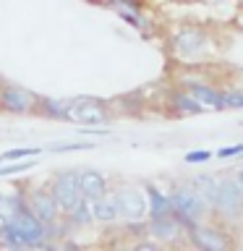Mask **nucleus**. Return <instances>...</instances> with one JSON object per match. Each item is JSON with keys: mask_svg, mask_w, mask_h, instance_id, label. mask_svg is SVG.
I'll return each instance as SVG.
<instances>
[{"mask_svg": "<svg viewBox=\"0 0 243 251\" xmlns=\"http://www.w3.org/2000/svg\"><path fill=\"white\" fill-rule=\"evenodd\" d=\"M63 121L71 123H107L110 110L99 100H66L63 105Z\"/></svg>", "mask_w": 243, "mask_h": 251, "instance_id": "3", "label": "nucleus"}, {"mask_svg": "<svg viewBox=\"0 0 243 251\" xmlns=\"http://www.w3.org/2000/svg\"><path fill=\"white\" fill-rule=\"evenodd\" d=\"M149 233H152V238H157L160 243H172V241H178V235H180V233H183V223H180L175 215L152 217Z\"/></svg>", "mask_w": 243, "mask_h": 251, "instance_id": "11", "label": "nucleus"}, {"mask_svg": "<svg viewBox=\"0 0 243 251\" xmlns=\"http://www.w3.org/2000/svg\"><path fill=\"white\" fill-rule=\"evenodd\" d=\"M172 107H175L180 115H199V113H204V110H207L199 100L191 97V92H188V89L172 94Z\"/></svg>", "mask_w": 243, "mask_h": 251, "instance_id": "18", "label": "nucleus"}, {"mask_svg": "<svg viewBox=\"0 0 243 251\" xmlns=\"http://www.w3.org/2000/svg\"><path fill=\"white\" fill-rule=\"evenodd\" d=\"M170 201H172V215L183 223L186 230H191L194 225H199L201 217L209 212V204L201 199V194L196 191L194 186H178L175 191L170 194Z\"/></svg>", "mask_w": 243, "mask_h": 251, "instance_id": "1", "label": "nucleus"}, {"mask_svg": "<svg viewBox=\"0 0 243 251\" xmlns=\"http://www.w3.org/2000/svg\"><path fill=\"white\" fill-rule=\"evenodd\" d=\"M235 154H243V144L225 147V149H219V152H217V157H235Z\"/></svg>", "mask_w": 243, "mask_h": 251, "instance_id": "23", "label": "nucleus"}, {"mask_svg": "<svg viewBox=\"0 0 243 251\" xmlns=\"http://www.w3.org/2000/svg\"><path fill=\"white\" fill-rule=\"evenodd\" d=\"M209 157H212V152H204V149H201V152H188L186 162H207Z\"/></svg>", "mask_w": 243, "mask_h": 251, "instance_id": "22", "label": "nucleus"}, {"mask_svg": "<svg viewBox=\"0 0 243 251\" xmlns=\"http://www.w3.org/2000/svg\"><path fill=\"white\" fill-rule=\"evenodd\" d=\"M241 26H243V13H241Z\"/></svg>", "mask_w": 243, "mask_h": 251, "instance_id": "26", "label": "nucleus"}, {"mask_svg": "<svg viewBox=\"0 0 243 251\" xmlns=\"http://www.w3.org/2000/svg\"><path fill=\"white\" fill-rule=\"evenodd\" d=\"M92 144H63V147H52V152H73V149H89Z\"/></svg>", "mask_w": 243, "mask_h": 251, "instance_id": "24", "label": "nucleus"}, {"mask_svg": "<svg viewBox=\"0 0 243 251\" xmlns=\"http://www.w3.org/2000/svg\"><path fill=\"white\" fill-rule=\"evenodd\" d=\"M42 149L39 147H24V149H8L0 154V162H13V160H26V157H37Z\"/></svg>", "mask_w": 243, "mask_h": 251, "instance_id": "19", "label": "nucleus"}, {"mask_svg": "<svg viewBox=\"0 0 243 251\" xmlns=\"http://www.w3.org/2000/svg\"><path fill=\"white\" fill-rule=\"evenodd\" d=\"M26 207V199L21 194L16 196H8V194H0V225L3 223H13V217Z\"/></svg>", "mask_w": 243, "mask_h": 251, "instance_id": "16", "label": "nucleus"}, {"mask_svg": "<svg viewBox=\"0 0 243 251\" xmlns=\"http://www.w3.org/2000/svg\"><path fill=\"white\" fill-rule=\"evenodd\" d=\"M115 196H118V207H121L123 217L141 220L149 212L146 191H141V188H121V191H115Z\"/></svg>", "mask_w": 243, "mask_h": 251, "instance_id": "9", "label": "nucleus"}, {"mask_svg": "<svg viewBox=\"0 0 243 251\" xmlns=\"http://www.w3.org/2000/svg\"><path fill=\"white\" fill-rule=\"evenodd\" d=\"M235 178H238V183H241V188H243V168L238 170V176H235Z\"/></svg>", "mask_w": 243, "mask_h": 251, "instance_id": "25", "label": "nucleus"}, {"mask_svg": "<svg viewBox=\"0 0 243 251\" xmlns=\"http://www.w3.org/2000/svg\"><path fill=\"white\" fill-rule=\"evenodd\" d=\"M3 225H11L13 230L21 235L24 246H37V243H42L45 235H47V225L29 207H24L19 215L13 217V223H3Z\"/></svg>", "mask_w": 243, "mask_h": 251, "instance_id": "4", "label": "nucleus"}, {"mask_svg": "<svg viewBox=\"0 0 243 251\" xmlns=\"http://www.w3.org/2000/svg\"><path fill=\"white\" fill-rule=\"evenodd\" d=\"M186 89L191 92L194 100H199L204 107H212V110H222V94L217 89H212L207 84H199V81H186Z\"/></svg>", "mask_w": 243, "mask_h": 251, "instance_id": "13", "label": "nucleus"}, {"mask_svg": "<svg viewBox=\"0 0 243 251\" xmlns=\"http://www.w3.org/2000/svg\"><path fill=\"white\" fill-rule=\"evenodd\" d=\"M225 107L241 110V107H243V92H238V89L222 92V110H225Z\"/></svg>", "mask_w": 243, "mask_h": 251, "instance_id": "20", "label": "nucleus"}, {"mask_svg": "<svg viewBox=\"0 0 243 251\" xmlns=\"http://www.w3.org/2000/svg\"><path fill=\"white\" fill-rule=\"evenodd\" d=\"M26 207L34 212L45 225H52L55 220H58V212H60V204L55 199L52 188H37V191H31L29 199H26Z\"/></svg>", "mask_w": 243, "mask_h": 251, "instance_id": "8", "label": "nucleus"}, {"mask_svg": "<svg viewBox=\"0 0 243 251\" xmlns=\"http://www.w3.org/2000/svg\"><path fill=\"white\" fill-rule=\"evenodd\" d=\"M37 97L29 94L26 89L21 86H3L0 89V107L5 113H13V115H26V113H34L37 107Z\"/></svg>", "mask_w": 243, "mask_h": 251, "instance_id": "7", "label": "nucleus"}, {"mask_svg": "<svg viewBox=\"0 0 243 251\" xmlns=\"http://www.w3.org/2000/svg\"><path fill=\"white\" fill-rule=\"evenodd\" d=\"M215 212H219L222 217H238L243 212V188L238 183V178H222L217 186V204Z\"/></svg>", "mask_w": 243, "mask_h": 251, "instance_id": "5", "label": "nucleus"}, {"mask_svg": "<svg viewBox=\"0 0 243 251\" xmlns=\"http://www.w3.org/2000/svg\"><path fill=\"white\" fill-rule=\"evenodd\" d=\"M146 199H149V215H152V217L172 215V201H170V196H165L162 191H157L154 186H146Z\"/></svg>", "mask_w": 243, "mask_h": 251, "instance_id": "17", "label": "nucleus"}, {"mask_svg": "<svg viewBox=\"0 0 243 251\" xmlns=\"http://www.w3.org/2000/svg\"><path fill=\"white\" fill-rule=\"evenodd\" d=\"M188 241L196 249H207V251H222L233 246V238L225 230H219L215 225H201V223L188 230Z\"/></svg>", "mask_w": 243, "mask_h": 251, "instance_id": "6", "label": "nucleus"}, {"mask_svg": "<svg viewBox=\"0 0 243 251\" xmlns=\"http://www.w3.org/2000/svg\"><path fill=\"white\" fill-rule=\"evenodd\" d=\"M204 45H207V31H201L199 26H183L172 37V50L178 55H196L204 50Z\"/></svg>", "mask_w": 243, "mask_h": 251, "instance_id": "10", "label": "nucleus"}, {"mask_svg": "<svg viewBox=\"0 0 243 251\" xmlns=\"http://www.w3.org/2000/svg\"><path fill=\"white\" fill-rule=\"evenodd\" d=\"M50 188H52V194H55V199H58L63 212H73L78 204L86 199L84 191H81V180H78V173L76 170H60V173H55Z\"/></svg>", "mask_w": 243, "mask_h": 251, "instance_id": "2", "label": "nucleus"}, {"mask_svg": "<svg viewBox=\"0 0 243 251\" xmlns=\"http://www.w3.org/2000/svg\"><path fill=\"white\" fill-rule=\"evenodd\" d=\"M31 157H26V160H21V162H16V165H3L0 168V176H16V173H21V170H29L31 168Z\"/></svg>", "mask_w": 243, "mask_h": 251, "instance_id": "21", "label": "nucleus"}, {"mask_svg": "<svg viewBox=\"0 0 243 251\" xmlns=\"http://www.w3.org/2000/svg\"><path fill=\"white\" fill-rule=\"evenodd\" d=\"M78 180H81V191L89 201L99 199V196L107 194V183H105V176L97 170H81L78 173Z\"/></svg>", "mask_w": 243, "mask_h": 251, "instance_id": "12", "label": "nucleus"}, {"mask_svg": "<svg viewBox=\"0 0 243 251\" xmlns=\"http://www.w3.org/2000/svg\"><path fill=\"white\" fill-rule=\"evenodd\" d=\"M217 186H219V180L215 176H209V173L194 178V188L201 194V199L209 204V209H215V204H217Z\"/></svg>", "mask_w": 243, "mask_h": 251, "instance_id": "15", "label": "nucleus"}, {"mask_svg": "<svg viewBox=\"0 0 243 251\" xmlns=\"http://www.w3.org/2000/svg\"><path fill=\"white\" fill-rule=\"evenodd\" d=\"M92 215L99 223H113V220L121 215V207H118V196L115 194H105L99 199L92 201Z\"/></svg>", "mask_w": 243, "mask_h": 251, "instance_id": "14", "label": "nucleus"}]
</instances>
